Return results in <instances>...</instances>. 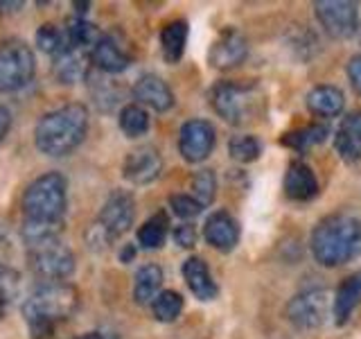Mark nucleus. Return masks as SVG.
Masks as SVG:
<instances>
[{
  "label": "nucleus",
  "instance_id": "6",
  "mask_svg": "<svg viewBox=\"0 0 361 339\" xmlns=\"http://www.w3.org/2000/svg\"><path fill=\"white\" fill-rule=\"evenodd\" d=\"M27 265L34 274L45 278L48 282H59L73 276L75 254L59 237H52V240H43L27 246Z\"/></svg>",
  "mask_w": 361,
  "mask_h": 339
},
{
  "label": "nucleus",
  "instance_id": "22",
  "mask_svg": "<svg viewBox=\"0 0 361 339\" xmlns=\"http://www.w3.org/2000/svg\"><path fill=\"white\" fill-rule=\"evenodd\" d=\"M163 269L149 263V265H142L138 271H135V278H133V299L138 305H149L154 303V299L161 294L163 290Z\"/></svg>",
  "mask_w": 361,
  "mask_h": 339
},
{
  "label": "nucleus",
  "instance_id": "23",
  "mask_svg": "<svg viewBox=\"0 0 361 339\" xmlns=\"http://www.w3.org/2000/svg\"><path fill=\"white\" fill-rule=\"evenodd\" d=\"M188 20L176 18L169 20L167 25L161 30V50L167 64H178L185 54V45H188Z\"/></svg>",
  "mask_w": 361,
  "mask_h": 339
},
{
  "label": "nucleus",
  "instance_id": "35",
  "mask_svg": "<svg viewBox=\"0 0 361 339\" xmlns=\"http://www.w3.org/2000/svg\"><path fill=\"white\" fill-rule=\"evenodd\" d=\"M174 242L180 246V249H192L197 244V229L192 224H178L176 229H174Z\"/></svg>",
  "mask_w": 361,
  "mask_h": 339
},
{
  "label": "nucleus",
  "instance_id": "17",
  "mask_svg": "<svg viewBox=\"0 0 361 339\" xmlns=\"http://www.w3.org/2000/svg\"><path fill=\"white\" fill-rule=\"evenodd\" d=\"M90 61H93L99 73L118 75L131 66V56L120 48L116 39L109 37V34H102V39L95 43L93 52H90Z\"/></svg>",
  "mask_w": 361,
  "mask_h": 339
},
{
  "label": "nucleus",
  "instance_id": "28",
  "mask_svg": "<svg viewBox=\"0 0 361 339\" xmlns=\"http://www.w3.org/2000/svg\"><path fill=\"white\" fill-rule=\"evenodd\" d=\"M169 229V218L165 213H156L138 229V244L142 249H161Z\"/></svg>",
  "mask_w": 361,
  "mask_h": 339
},
{
  "label": "nucleus",
  "instance_id": "1",
  "mask_svg": "<svg viewBox=\"0 0 361 339\" xmlns=\"http://www.w3.org/2000/svg\"><path fill=\"white\" fill-rule=\"evenodd\" d=\"M68 206V184L59 172L37 177L23 192L20 237L25 246L59 237Z\"/></svg>",
  "mask_w": 361,
  "mask_h": 339
},
{
  "label": "nucleus",
  "instance_id": "20",
  "mask_svg": "<svg viewBox=\"0 0 361 339\" xmlns=\"http://www.w3.org/2000/svg\"><path fill=\"white\" fill-rule=\"evenodd\" d=\"M361 301V269L350 274L348 278H343V282L338 285L336 294H334V310L332 316L336 326H345L353 316L355 308Z\"/></svg>",
  "mask_w": 361,
  "mask_h": 339
},
{
  "label": "nucleus",
  "instance_id": "26",
  "mask_svg": "<svg viewBox=\"0 0 361 339\" xmlns=\"http://www.w3.org/2000/svg\"><path fill=\"white\" fill-rule=\"evenodd\" d=\"M63 30L68 34V41H71V48L84 50V52H93L95 43L102 39V34H99L95 23H90L86 18H79V16L68 18Z\"/></svg>",
  "mask_w": 361,
  "mask_h": 339
},
{
  "label": "nucleus",
  "instance_id": "38",
  "mask_svg": "<svg viewBox=\"0 0 361 339\" xmlns=\"http://www.w3.org/2000/svg\"><path fill=\"white\" fill-rule=\"evenodd\" d=\"M133 258H135V246L133 244H127L120 251V263H131Z\"/></svg>",
  "mask_w": 361,
  "mask_h": 339
},
{
  "label": "nucleus",
  "instance_id": "15",
  "mask_svg": "<svg viewBox=\"0 0 361 339\" xmlns=\"http://www.w3.org/2000/svg\"><path fill=\"white\" fill-rule=\"evenodd\" d=\"M131 93L140 107H149L158 113H165L174 107V93L169 84L163 77H158L154 73L138 77V82L133 84Z\"/></svg>",
  "mask_w": 361,
  "mask_h": 339
},
{
  "label": "nucleus",
  "instance_id": "8",
  "mask_svg": "<svg viewBox=\"0 0 361 339\" xmlns=\"http://www.w3.org/2000/svg\"><path fill=\"white\" fill-rule=\"evenodd\" d=\"M251 93L253 86L221 79L210 88L208 97L219 118H224L228 124H242L248 118V111H251Z\"/></svg>",
  "mask_w": 361,
  "mask_h": 339
},
{
  "label": "nucleus",
  "instance_id": "37",
  "mask_svg": "<svg viewBox=\"0 0 361 339\" xmlns=\"http://www.w3.org/2000/svg\"><path fill=\"white\" fill-rule=\"evenodd\" d=\"M9 129H11V111L5 105H0V143L7 138Z\"/></svg>",
  "mask_w": 361,
  "mask_h": 339
},
{
  "label": "nucleus",
  "instance_id": "12",
  "mask_svg": "<svg viewBox=\"0 0 361 339\" xmlns=\"http://www.w3.org/2000/svg\"><path fill=\"white\" fill-rule=\"evenodd\" d=\"M163 172V156L154 145H140L124 156L122 177L133 186H149Z\"/></svg>",
  "mask_w": 361,
  "mask_h": 339
},
{
  "label": "nucleus",
  "instance_id": "2",
  "mask_svg": "<svg viewBox=\"0 0 361 339\" xmlns=\"http://www.w3.org/2000/svg\"><path fill=\"white\" fill-rule=\"evenodd\" d=\"M88 131V109L79 102L54 109L34 127V145L45 156L61 158L84 143Z\"/></svg>",
  "mask_w": 361,
  "mask_h": 339
},
{
  "label": "nucleus",
  "instance_id": "30",
  "mask_svg": "<svg viewBox=\"0 0 361 339\" xmlns=\"http://www.w3.org/2000/svg\"><path fill=\"white\" fill-rule=\"evenodd\" d=\"M152 312L161 323H172L183 312V297L174 290H163L152 303Z\"/></svg>",
  "mask_w": 361,
  "mask_h": 339
},
{
  "label": "nucleus",
  "instance_id": "10",
  "mask_svg": "<svg viewBox=\"0 0 361 339\" xmlns=\"http://www.w3.org/2000/svg\"><path fill=\"white\" fill-rule=\"evenodd\" d=\"M314 11L332 39H350L359 32V5L353 0H316Z\"/></svg>",
  "mask_w": 361,
  "mask_h": 339
},
{
  "label": "nucleus",
  "instance_id": "9",
  "mask_svg": "<svg viewBox=\"0 0 361 339\" xmlns=\"http://www.w3.org/2000/svg\"><path fill=\"white\" fill-rule=\"evenodd\" d=\"M135 220V199L127 190H113L104 201L95 226L106 235V240L113 242L127 233Z\"/></svg>",
  "mask_w": 361,
  "mask_h": 339
},
{
  "label": "nucleus",
  "instance_id": "16",
  "mask_svg": "<svg viewBox=\"0 0 361 339\" xmlns=\"http://www.w3.org/2000/svg\"><path fill=\"white\" fill-rule=\"evenodd\" d=\"M334 147L345 163H361V111H353L341 120L334 136Z\"/></svg>",
  "mask_w": 361,
  "mask_h": 339
},
{
  "label": "nucleus",
  "instance_id": "19",
  "mask_svg": "<svg viewBox=\"0 0 361 339\" xmlns=\"http://www.w3.org/2000/svg\"><path fill=\"white\" fill-rule=\"evenodd\" d=\"M285 195L291 201H312L319 195V179H316L314 170L307 163H289L285 174Z\"/></svg>",
  "mask_w": 361,
  "mask_h": 339
},
{
  "label": "nucleus",
  "instance_id": "21",
  "mask_svg": "<svg viewBox=\"0 0 361 339\" xmlns=\"http://www.w3.org/2000/svg\"><path fill=\"white\" fill-rule=\"evenodd\" d=\"M345 107L343 90L332 84L316 86L307 93V109L319 118H336Z\"/></svg>",
  "mask_w": 361,
  "mask_h": 339
},
{
  "label": "nucleus",
  "instance_id": "7",
  "mask_svg": "<svg viewBox=\"0 0 361 339\" xmlns=\"http://www.w3.org/2000/svg\"><path fill=\"white\" fill-rule=\"evenodd\" d=\"M334 310V299L330 292L321 287H312L296 294L287 303V319L300 328V331H314L321 328Z\"/></svg>",
  "mask_w": 361,
  "mask_h": 339
},
{
  "label": "nucleus",
  "instance_id": "13",
  "mask_svg": "<svg viewBox=\"0 0 361 339\" xmlns=\"http://www.w3.org/2000/svg\"><path fill=\"white\" fill-rule=\"evenodd\" d=\"M246 56H248V43L244 39V34L235 28H226L210 45L208 64L214 71H233V68L244 64Z\"/></svg>",
  "mask_w": 361,
  "mask_h": 339
},
{
  "label": "nucleus",
  "instance_id": "5",
  "mask_svg": "<svg viewBox=\"0 0 361 339\" xmlns=\"http://www.w3.org/2000/svg\"><path fill=\"white\" fill-rule=\"evenodd\" d=\"M37 73V59L23 39L0 41V93L25 88Z\"/></svg>",
  "mask_w": 361,
  "mask_h": 339
},
{
  "label": "nucleus",
  "instance_id": "25",
  "mask_svg": "<svg viewBox=\"0 0 361 339\" xmlns=\"http://www.w3.org/2000/svg\"><path fill=\"white\" fill-rule=\"evenodd\" d=\"M34 43H37V48L43 54H48L52 61L71 50V41H68L66 30L56 28L54 23H43L37 30V34H34Z\"/></svg>",
  "mask_w": 361,
  "mask_h": 339
},
{
  "label": "nucleus",
  "instance_id": "29",
  "mask_svg": "<svg viewBox=\"0 0 361 339\" xmlns=\"http://www.w3.org/2000/svg\"><path fill=\"white\" fill-rule=\"evenodd\" d=\"M327 136H330V127H327V124H310V127H302L298 131L287 133L285 138H282V143L287 147H293V150L305 152L314 145L325 143Z\"/></svg>",
  "mask_w": 361,
  "mask_h": 339
},
{
  "label": "nucleus",
  "instance_id": "32",
  "mask_svg": "<svg viewBox=\"0 0 361 339\" xmlns=\"http://www.w3.org/2000/svg\"><path fill=\"white\" fill-rule=\"evenodd\" d=\"M217 195V177H214L212 170H199L192 177V197H195L203 208H208L214 201Z\"/></svg>",
  "mask_w": 361,
  "mask_h": 339
},
{
  "label": "nucleus",
  "instance_id": "31",
  "mask_svg": "<svg viewBox=\"0 0 361 339\" xmlns=\"http://www.w3.org/2000/svg\"><path fill=\"white\" fill-rule=\"evenodd\" d=\"M228 154L237 163H253L262 154V143L251 133H237L228 141Z\"/></svg>",
  "mask_w": 361,
  "mask_h": 339
},
{
  "label": "nucleus",
  "instance_id": "27",
  "mask_svg": "<svg viewBox=\"0 0 361 339\" xmlns=\"http://www.w3.org/2000/svg\"><path fill=\"white\" fill-rule=\"evenodd\" d=\"M118 124H120L122 133L129 136V138H140V136H145L152 127L149 113H147L145 107H140V105L122 107L120 116H118Z\"/></svg>",
  "mask_w": 361,
  "mask_h": 339
},
{
  "label": "nucleus",
  "instance_id": "14",
  "mask_svg": "<svg viewBox=\"0 0 361 339\" xmlns=\"http://www.w3.org/2000/svg\"><path fill=\"white\" fill-rule=\"evenodd\" d=\"M203 237L212 249L221 254H231L240 244V224L228 210H214L203 224Z\"/></svg>",
  "mask_w": 361,
  "mask_h": 339
},
{
  "label": "nucleus",
  "instance_id": "34",
  "mask_svg": "<svg viewBox=\"0 0 361 339\" xmlns=\"http://www.w3.org/2000/svg\"><path fill=\"white\" fill-rule=\"evenodd\" d=\"M169 208H172L176 218H180L183 222L199 218L203 210V206L192 195H172L169 197Z\"/></svg>",
  "mask_w": 361,
  "mask_h": 339
},
{
  "label": "nucleus",
  "instance_id": "24",
  "mask_svg": "<svg viewBox=\"0 0 361 339\" xmlns=\"http://www.w3.org/2000/svg\"><path fill=\"white\" fill-rule=\"evenodd\" d=\"M88 56L90 52L71 48L66 54H61L59 59H54L52 71L61 84H75L79 79L88 77Z\"/></svg>",
  "mask_w": 361,
  "mask_h": 339
},
{
  "label": "nucleus",
  "instance_id": "36",
  "mask_svg": "<svg viewBox=\"0 0 361 339\" xmlns=\"http://www.w3.org/2000/svg\"><path fill=\"white\" fill-rule=\"evenodd\" d=\"M345 73H348V79H350V86H353L361 95V54H355L353 59L348 61Z\"/></svg>",
  "mask_w": 361,
  "mask_h": 339
},
{
  "label": "nucleus",
  "instance_id": "40",
  "mask_svg": "<svg viewBox=\"0 0 361 339\" xmlns=\"http://www.w3.org/2000/svg\"><path fill=\"white\" fill-rule=\"evenodd\" d=\"M77 339H104V335H99V333H84V335H79Z\"/></svg>",
  "mask_w": 361,
  "mask_h": 339
},
{
  "label": "nucleus",
  "instance_id": "4",
  "mask_svg": "<svg viewBox=\"0 0 361 339\" xmlns=\"http://www.w3.org/2000/svg\"><path fill=\"white\" fill-rule=\"evenodd\" d=\"M79 305V292L68 282H43L23 301V316L34 335L52 331L54 323L68 319Z\"/></svg>",
  "mask_w": 361,
  "mask_h": 339
},
{
  "label": "nucleus",
  "instance_id": "11",
  "mask_svg": "<svg viewBox=\"0 0 361 339\" xmlns=\"http://www.w3.org/2000/svg\"><path fill=\"white\" fill-rule=\"evenodd\" d=\"M217 143V131L203 118L188 120L178 133V152L188 163H201L212 154Z\"/></svg>",
  "mask_w": 361,
  "mask_h": 339
},
{
  "label": "nucleus",
  "instance_id": "18",
  "mask_svg": "<svg viewBox=\"0 0 361 339\" xmlns=\"http://www.w3.org/2000/svg\"><path fill=\"white\" fill-rule=\"evenodd\" d=\"M180 274H183L190 292L195 294L199 301H212V299H217L219 287H217V282H214V278H212L210 269H208L206 260H203V258L190 256L185 263H183V267H180Z\"/></svg>",
  "mask_w": 361,
  "mask_h": 339
},
{
  "label": "nucleus",
  "instance_id": "3",
  "mask_svg": "<svg viewBox=\"0 0 361 339\" xmlns=\"http://www.w3.org/2000/svg\"><path fill=\"white\" fill-rule=\"evenodd\" d=\"M310 246L319 265L341 267L361 256V222L345 213L323 218L314 226Z\"/></svg>",
  "mask_w": 361,
  "mask_h": 339
},
{
  "label": "nucleus",
  "instance_id": "39",
  "mask_svg": "<svg viewBox=\"0 0 361 339\" xmlns=\"http://www.w3.org/2000/svg\"><path fill=\"white\" fill-rule=\"evenodd\" d=\"M73 7H75V14H77L79 18H84V14L88 11L90 3H73Z\"/></svg>",
  "mask_w": 361,
  "mask_h": 339
},
{
  "label": "nucleus",
  "instance_id": "33",
  "mask_svg": "<svg viewBox=\"0 0 361 339\" xmlns=\"http://www.w3.org/2000/svg\"><path fill=\"white\" fill-rule=\"evenodd\" d=\"M20 285V276L7 265H0V316L5 314L7 303L14 299V294Z\"/></svg>",
  "mask_w": 361,
  "mask_h": 339
}]
</instances>
